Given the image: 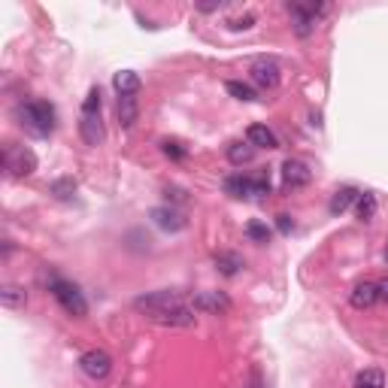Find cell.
Listing matches in <instances>:
<instances>
[{"label":"cell","instance_id":"cell-1","mask_svg":"<svg viewBox=\"0 0 388 388\" xmlns=\"http://www.w3.org/2000/svg\"><path fill=\"white\" fill-rule=\"evenodd\" d=\"M79 136L85 140V146H100L104 143V122H100V88H88V95L82 100V112H79Z\"/></svg>","mask_w":388,"mask_h":388},{"label":"cell","instance_id":"cell-2","mask_svg":"<svg viewBox=\"0 0 388 388\" xmlns=\"http://www.w3.org/2000/svg\"><path fill=\"white\" fill-rule=\"evenodd\" d=\"M18 119H21V128H28L31 134L37 136H49L55 131V107L45 104V100H28V104L18 107Z\"/></svg>","mask_w":388,"mask_h":388},{"label":"cell","instance_id":"cell-3","mask_svg":"<svg viewBox=\"0 0 388 388\" xmlns=\"http://www.w3.org/2000/svg\"><path fill=\"white\" fill-rule=\"evenodd\" d=\"M49 291H52V298L61 303V310H64L67 316L82 318V316L88 313V303H85V298H82V291H79L73 282H67V279H61V276H52V279H49Z\"/></svg>","mask_w":388,"mask_h":388},{"label":"cell","instance_id":"cell-4","mask_svg":"<svg viewBox=\"0 0 388 388\" xmlns=\"http://www.w3.org/2000/svg\"><path fill=\"white\" fill-rule=\"evenodd\" d=\"M4 167L9 170V176L13 179H28L33 170H37V155H33L28 146L6 143L4 146Z\"/></svg>","mask_w":388,"mask_h":388},{"label":"cell","instance_id":"cell-5","mask_svg":"<svg viewBox=\"0 0 388 388\" xmlns=\"http://www.w3.org/2000/svg\"><path fill=\"white\" fill-rule=\"evenodd\" d=\"M149 322L155 325H161V328H194L198 325V316H194L191 310V303H173V306H164V310H155L146 316Z\"/></svg>","mask_w":388,"mask_h":388},{"label":"cell","instance_id":"cell-6","mask_svg":"<svg viewBox=\"0 0 388 388\" xmlns=\"http://www.w3.org/2000/svg\"><path fill=\"white\" fill-rule=\"evenodd\" d=\"M79 370H82L88 379H107V376L112 373V358L109 352L104 349H88L79 355Z\"/></svg>","mask_w":388,"mask_h":388},{"label":"cell","instance_id":"cell-7","mask_svg":"<svg viewBox=\"0 0 388 388\" xmlns=\"http://www.w3.org/2000/svg\"><path fill=\"white\" fill-rule=\"evenodd\" d=\"M194 313H210V316H219L231 310V301H227L225 291H194V298L188 301Z\"/></svg>","mask_w":388,"mask_h":388},{"label":"cell","instance_id":"cell-8","mask_svg":"<svg viewBox=\"0 0 388 388\" xmlns=\"http://www.w3.org/2000/svg\"><path fill=\"white\" fill-rule=\"evenodd\" d=\"M279 64L273 61V58H258L252 61V67H249V79L258 85V88H276L279 85Z\"/></svg>","mask_w":388,"mask_h":388},{"label":"cell","instance_id":"cell-9","mask_svg":"<svg viewBox=\"0 0 388 388\" xmlns=\"http://www.w3.org/2000/svg\"><path fill=\"white\" fill-rule=\"evenodd\" d=\"M310 167H306L303 161H298V158H289V161L282 164V185L285 188H303V185H310Z\"/></svg>","mask_w":388,"mask_h":388},{"label":"cell","instance_id":"cell-10","mask_svg":"<svg viewBox=\"0 0 388 388\" xmlns=\"http://www.w3.org/2000/svg\"><path fill=\"white\" fill-rule=\"evenodd\" d=\"M379 301V282H358L355 289L349 291V303L355 306V310H370V306Z\"/></svg>","mask_w":388,"mask_h":388},{"label":"cell","instance_id":"cell-11","mask_svg":"<svg viewBox=\"0 0 388 388\" xmlns=\"http://www.w3.org/2000/svg\"><path fill=\"white\" fill-rule=\"evenodd\" d=\"M152 222L161 227V231H170V234H176V231H182V227L188 225L185 215H182L179 210H173V207H155L152 210Z\"/></svg>","mask_w":388,"mask_h":388},{"label":"cell","instance_id":"cell-12","mask_svg":"<svg viewBox=\"0 0 388 388\" xmlns=\"http://www.w3.org/2000/svg\"><path fill=\"white\" fill-rule=\"evenodd\" d=\"M246 143H252L255 149H276L279 140H276V134H273L267 124H249V131H246Z\"/></svg>","mask_w":388,"mask_h":388},{"label":"cell","instance_id":"cell-13","mask_svg":"<svg viewBox=\"0 0 388 388\" xmlns=\"http://www.w3.org/2000/svg\"><path fill=\"white\" fill-rule=\"evenodd\" d=\"M140 76H136L134 70H119L116 76H112V88L119 91V97H136V91H140Z\"/></svg>","mask_w":388,"mask_h":388},{"label":"cell","instance_id":"cell-14","mask_svg":"<svg viewBox=\"0 0 388 388\" xmlns=\"http://www.w3.org/2000/svg\"><path fill=\"white\" fill-rule=\"evenodd\" d=\"M361 198V191L358 188H352V185H343V188H337L334 191V198H330V212L340 215V212H346L352 203H358Z\"/></svg>","mask_w":388,"mask_h":388},{"label":"cell","instance_id":"cell-15","mask_svg":"<svg viewBox=\"0 0 388 388\" xmlns=\"http://www.w3.org/2000/svg\"><path fill=\"white\" fill-rule=\"evenodd\" d=\"M0 303H4L6 310H21V306L28 303V291L21 289V285L6 282L4 289H0Z\"/></svg>","mask_w":388,"mask_h":388},{"label":"cell","instance_id":"cell-16","mask_svg":"<svg viewBox=\"0 0 388 388\" xmlns=\"http://www.w3.org/2000/svg\"><path fill=\"white\" fill-rule=\"evenodd\" d=\"M116 112H119V124H122L124 131L134 128L136 119H140V107H136V97H119Z\"/></svg>","mask_w":388,"mask_h":388},{"label":"cell","instance_id":"cell-17","mask_svg":"<svg viewBox=\"0 0 388 388\" xmlns=\"http://www.w3.org/2000/svg\"><path fill=\"white\" fill-rule=\"evenodd\" d=\"M215 267H219L222 276H237V273L246 267V261L237 252H215Z\"/></svg>","mask_w":388,"mask_h":388},{"label":"cell","instance_id":"cell-18","mask_svg":"<svg viewBox=\"0 0 388 388\" xmlns=\"http://www.w3.org/2000/svg\"><path fill=\"white\" fill-rule=\"evenodd\" d=\"M227 161H231L234 167L252 164L255 161V146L252 143H231L227 146Z\"/></svg>","mask_w":388,"mask_h":388},{"label":"cell","instance_id":"cell-19","mask_svg":"<svg viewBox=\"0 0 388 388\" xmlns=\"http://www.w3.org/2000/svg\"><path fill=\"white\" fill-rule=\"evenodd\" d=\"M225 191L231 194V198H249V194H252V179L243 173H234L225 179Z\"/></svg>","mask_w":388,"mask_h":388},{"label":"cell","instance_id":"cell-20","mask_svg":"<svg viewBox=\"0 0 388 388\" xmlns=\"http://www.w3.org/2000/svg\"><path fill=\"white\" fill-rule=\"evenodd\" d=\"M355 388H385V373L376 370V367H367L355 376Z\"/></svg>","mask_w":388,"mask_h":388},{"label":"cell","instance_id":"cell-21","mask_svg":"<svg viewBox=\"0 0 388 388\" xmlns=\"http://www.w3.org/2000/svg\"><path fill=\"white\" fill-rule=\"evenodd\" d=\"M49 191H52L58 200H70L73 194H76V179H73V176H61V179H55L52 185H49Z\"/></svg>","mask_w":388,"mask_h":388},{"label":"cell","instance_id":"cell-22","mask_svg":"<svg viewBox=\"0 0 388 388\" xmlns=\"http://www.w3.org/2000/svg\"><path fill=\"white\" fill-rule=\"evenodd\" d=\"M225 88H227V95H231V97L246 100V104H249V100H258V97H255V88L246 85V82H239V79H227Z\"/></svg>","mask_w":388,"mask_h":388},{"label":"cell","instance_id":"cell-23","mask_svg":"<svg viewBox=\"0 0 388 388\" xmlns=\"http://www.w3.org/2000/svg\"><path fill=\"white\" fill-rule=\"evenodd\" d=\"M376 207H379V203H376V194L373 191H364L361 198H358V219L361 222H373Z\"/></svg>","mask_w":388,"mask_h":388},{"label":"cell","instance_id":"cell-24","mask_svg":"<svg viewBox=\"0 0 388 388\" xmlns=\"http://www.w3.org/2000/svg\"><path fill=\"white\" fill-rule=\"evenodd\" d=\"M246 237L252 239V243H258V246H264V243H270V237H273V231L264 225V222H249L246 225Z\"/></svg>","mask_w":388,"mask_h":388},{"label":"cell","instance_id":"cell-25","mask_svg":"<svg viewBox=\"0 0 388 388\" xmlns=\"http://www.w3.org/2000/svg\"><path fill=\"white\" fill-rule=\"evenodd\" d=\"M252 179V194L255 198H264V194H270V176L267 173H255V176H249Z\"/></svg>","mask_w":388,"mask_h":388},{"label":"cell","instance_id":"cell-26","mask_svg":"<svg viewBox=\"0 0 388 388\" xmlns=\"http://www.w3.org/2000/svg\"><path fill=\"white\" fill-rule=\"evenodd\" d=\"M161 152H164L167 158H173V161H182V158L188 155V152L182 149V146H179L176 140H164V143H161Z\"/></svg>","mask_w":388,"mask_h":388},{"label":"cell","instance_id":"cell-27","mask_svg":"<svg viewBox=\"0 0 388 388\" xmlns=\"http://www.w3.org/2000/svg\"><path fill=\"white\" fill-rule=\"evenodd\" d=\"M252 25H255V16H243V18H231V21H227V28H231V31H249Z\"/></svg>","mask_w":388,"mask_h":388},{"label":"cell","instance_id":"cell-28","mask_svg":"<svg viewBox=\"0 0 388 388\" xmlns=\"http://www.w3.org/2000/svg\"><path fill=\"white\" fill-rule=\"evenodd\" d=\"M243 388H267V382H264V376H261L258 370H252V373H249V379L243 382Z\"/></svg>","mask_w":388,"mask_h":388},{"label":"cell","instance_id":"cell-29","mask_svg":"<svg viewBox=\"0 0 388 388\" xmlns=\"http://www.w3.org/2000/svg\"><path fill=\"white\" fill-rule=\"evenodd\" d=\"M164 194H167V200H176V203H185V200H188V194L182 191V188H176V185H173V188L167 185V188H164Z\"/></svg>","mask_w":388,"mask_h":388},{"label":"cell","instance_id":"cell-30","mask_svg":"<svg viewBox=\"0 0 388 388\" xmlns=\"http://www.w3.org/2000/svg\"><path fill=\"white\" fill-rule=\"evenodd\" d=\"M276 227H279V231L282 234H291V215H276Z\"/></svg>","mask_w":388,"mask_h":388},{"label":"cell","instance_id":"cell-31","mask_svg":"<svg viewBox=\"0 0 388 388\" xmlns=\"http://www.w3.org/2000/svg\"><path fill=\"white\" fill-rule=\"evenodd\" d=\"M194 9H198V13H219L222 4H194Z\"/></svg>","mask_w":388,"mask_h":388},{"label":"cell","instance_id":"cell-32","mask_svg":"<svg viewBox=\"0 0 388 388\" xmlns=\"http://www.w3.org/2000/svg\"><path fill=\"white\" fill-rule=\"evenodd\" d=\"M379 301H385V303H388V276L379 282Z\"/></svg>","mask_w":388,"mask_h":388},{"label":"cell","instance_id":"cell-33","mask_svg":"<svg viewBox=\"0 0 388 388\" xmlns=\"http://www.w3.org/2000/svg\"><path fill=\"white\" fill-rule=\"evenodd\" d=\"M385 258H388V249H385Z\"/></svg>","mask_w":388,"mask_h":388}]
</instances>
